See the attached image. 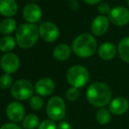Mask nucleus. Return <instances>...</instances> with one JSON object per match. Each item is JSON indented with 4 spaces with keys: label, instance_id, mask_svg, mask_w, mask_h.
I'll return each mask as SVG.
<instances>
[{
    "label": "nucleus",
    "instance_id": "obj_1",
    "mask_svg": "<svg viewBox=\"0 0 129 129\" xmlns=\"http://www.w3.org/2000/svg\"><path fill=\"white\" fill-rule=\"evenodd\" d=\"M86 98L90 105L101 108L112 101V90L106 83L94 82L87 89Z\"/></svg>",
    "mask_w": 129,
    "mask_h": 129
},
{
    "label": "nucleus",
    "instance_id": "obj_2",
    "mask_svg": "<svg viewBox=\"0 0 129 129\" xmlns=\"http://www.w3.org/2000/svg\"><path fill=\"white\" fill-rule=\"evenodd\" d=\"M97 49V41L95 38L89 34L78 35L72 43V50L81 58H88L93 55Z\"/></svg>",
    "mask_w": 129,
    "mask_h": 129
},
{
    "label": "nucleus",
    "instance_id": "obj_3",
    "mask_svg": "<svg viewBox=\"0 0 129 129\" xmlns=\"http://www.w3.org/2000/svg\"><path fill=\"white\" fill-rule=\"evenodd\" d=\"M40 33L33 24H23L16 33V41L22 48H30L37 42Z\"/></svg>",
    "mask_w": 129,
    "mask_h": 129
},
{
    "label": "nucleus",
    "instance_id": "obj_4",
    "mask_svg": "<svg viewBox=\"0 0 129 129\" xmlns=\"http://www.w3.org/2000/svg\"><path fill=\"white\" fill-rule=\"evenodd\" d=\"M69 83L75 88H83L88 83L90 74L86 68L82 65H74L70 67L66 75Z\"/></svg>",
    "mask_w": 129,
    "mask_h": 129
},
{
    "label": "nucleus",
    "instance_id": "obj_5",
    "mask_svg": "<svg viewBox=\"0 0 129 129\" xmlns=\"http://www.w3.org/2000/svg\"><path fill=\"white\" fill-rule=\"evenodd\" d=\"M47 114L53 121L61 120L66 113V105L61 97L54 96L47 104Z\"/></svg>",
    "mask_w": 129,
    "mask_h": 129
},
{
    "label": "nucleus",
    "instance_id": "obj_6",
    "mask_svg": "<svg viewBox=\"0 0 129 129\" xmlns=\"http://www.w3.org/2000/svg\"><path fill=\"white\" fill-rule=\"evenodd\" d=\"M12 96L17 100L30 99L34 93V86L28 80L20 79L13 83L11 90Z\"/></svg>",
    "mask_w": 129,
    "mask_h": 129
},
{
    "label": "nucleus",
    "instance_id": "obj_7",
    "mask_svg": "<svg viewBox=\"0 0 129 129\" xmlns=\"http://www.w3.org/2000/svg\"><path fill=\"white\" fill-rule=\"evenodd\" d=\"M108 19L113 25L117 26H126L129 22V11L124 6H117L111 10Z\"/></svg>",
    "mask_w": 129,
    "mask_h": 129
},
{
    "label": "nucleus",
    "instance_id": "obj_8",
    "mask_svg": "<svg viewBox=\"0 0 129 129\" xmlns=\"http://www.w3.org/2000/svg\"><path fill=\"white\" fill-rule=\"evenodd\" d=\"M0 65L6 74H12L16 72L19 68L20 61L17 54L13 53L5 54L0 61Z\"/></svg>",
    "mask_w": 129,
    "mask_h": 129
},
{
    "label": "nucleus",
    "instance_id": "obj_9",
    "mask_svg": "<svg viewBox=\"0 0 129 129\" xmlns=\"http://www.w3.org/2000/svg\"><path fill=\"white\" fill-rule=\"evenodd\" d=\"M41 37L47 42H54L59 37V29L52 22H44L39 29Z\"/></svg>",
    "mask_w": 129,
    "mask_h": 129
},
{
    "label": "nucleus",
    "instance_id": "obj_10",
    "mask_svg": "<svg viewBox=\"0 0 129 129\" xmlns=\"http://www.w3.org/2000/svg\"><path fill=\"white\" fill-rule=\"evenodd\" d=\"M6 115L10 120L12 122H19L23 121L25 118V108L18 101H13L10 103L6 108Z\"/></svg>",
    "mask_w": 129,
    "mask_h": 129
},
{
    "label": "nucleus",
    "instance_id": "obj_11",
    "mask_svg": "<svg viewBox=\"0 0 129 129\" xmlns=\"http://www.w3.org/2000/svg\"><path fill=\"white\" fill-rule=\"evenodd\" d=\"M54 88H55L54 82L51 78L48 77H44L40 79L35 83V86H34L35 91L40 96H42V97H47V96L51 95L53 91L54 90Z\"/></svg>",
    "mask_w": 129,
    "mask_h": 129
},
{
    "label": "nucleus",
    "instance_id": "obj_12",
    "mask_svg": "<svg viewBox=\"0 0 129 129\" xmlns=\"http://www.w3.org/2000/svg\"><path fill=\"white\" fill-rule=\"evenodd\" d=\"M129 108V103L127 99L123 97H118L112 99L109 104V110L111 113L116 116L122 115L127 112Z\"/></svg>",
    "mask_w": 129,
    "mask_h": 129
},
{
    "label": "nucleus",
    "instance_id": "obj_13",
    "mask_svg": "<svg viewBox=\"0 0 129 129\" xmlns=\"http://www.w3.org/2000/svg\"><path fill=\"white\" fill-rule=\"evenodd\" d=\"M42 12L41 9L36 4H28L23 10V17L29 23H35L41 19Z\"/></svg>",
    "mask_w": 129,
    "mask_h": 129
},
{
    "label": "nucleus",
    "instance_id": "obj_14",
    "mask_svg": "<svg viewBox=\"0 0 129 129\" xmlns=\"http://www.w3.org/2000/svg\"><path fill=\"white\" fill-rule=\"evenodd\" d=\"M109 27V19L105 16L99 15L94 19L91 24V32L95 35L100 36L105 34Z\"/></svg>",
    "mask_w": 129,
    "mask_h": 129
},
{
    "label": "nucleus",
    "instance_id": "obj_15",
    "mask_svg": "<svg viewBox=\"0 0 129 129\" xmlns=\"http://www.w3.org/2000/svg\"><path fill=\"white\" fill-rule=\"evenodd\" d=\"M99 55L102 60L109 61L114 58L117 53L116 47L112 42H105L99 48Z\"/></svg>",
    "mask_w": 129,
    "mask_h": 129
},
{
    "label": "nucleus",
    "instance_id": "obj_16",
    "mask_svg": "<svg viewBox=\"0 0 129 129\" xmlns=\"http://www.w3.org/2000/svg\"><path fill=\"white\" fill-rule=\"evenodd\" d=\"M18 5L14 0H0V13L5 17H11L17 13Z\"/></svg>",
    "mask_w": 129,
    "mask_h": 129
},
{
    "label": "nucleus",
    "instance_id": "obj_17",
    "mask_svg": "<svg viewBox=\"0 0 129 129\" xmlns=\"http://www.w3.org/2000/svg\"><path fill=\"white\" fill-rule=\"evenodd\" d=\"M71 49L66 44H60L54 48V52H53V55L57 61H62L67 60L70 55Z\"/></svg>",
    "mask_w": 129,
    "mask_h": 129
},
{
    "label": "nucleus",
    "instance_id": "obj_18",
    "mask_svg": "<svg viewBox=\"0 0 129 129\" xmlns=\"http://www.w3.org/2000/svg\"><path fill=\"white\" fill-rule=\"evenodd\" d=\"M118 52L121 60H123L125 62L129 63V36L123 38L119 41L118 46Z\"/></svg>",
    "mask_w": 129,
    "mask_h": 129
},
{
    "label": "nucleus",
    "instance_id": "obj_19",
    "mask_svg": "<svg viewBox=\"0 0 129 129\" xmlns=\"http://www.w3.org/2000/svg\"><path fill=\"white\" fill-rule=\"evenodd\" d=\"M16 41L12 36H5L0 40V51L4 53H10L14 49Z\"/></svg>",
    "mask_w": 129,
    "mask_h": 129
},
{
    "label": "nucleus",
    "instance_id": "obj_20",
    "mask_svg": "<svg viewBox=\"0 0 129 129\" xmlns=\"http://www.w3.org/2000/svg\"><path fill=\"white\" fill-rule=\"evenodd\" d=\"M96 119H97L98 123L100 125L108 124L112 119V113H111L110 110L105 107L99 108L96 114Z\"/></svg>",
    "mask_w": 129,
    "mask_h": 129
},
{
    "label": "nucleus",
    "instance_id": "obj_21",
    "mask_svg": "<svg viewBox=\"0 0 129 129\" xmlns=\"http://www.w3.org/2000/svg\"><path fill=\"white\" fill-rule=\"evenodd\" d=\"M39 118L35 114L30 113L24 118L22 126L25 129H34L39 126Z\"/></svg>",
    "mask_w": 129,
    "mask_h": 129
},
{
    "label": "nucleus",
    "instance_id": "obj_22",
    "mask_svg": "<svg viewBox=\"0 0 129 129\" xmlns=\"http://www.w3.org/2000/svg\"><path fill=\"white\" fill-rule=\"evenodd\" d=\"M16 29V21L12 19H5L0 24V32L4 34H12Z\"/></svg>",
    "mask_w": 129,
    "mask_h": 129
},
{
    "label": "nucleus",
    "instance_id": "obj_23",
    "mask_svg": "<svg viewBox=\"0 0 129 129\" xmlns=\"http://www.w3.org/2000/svg\"><path fill=\"white\" fill-rule=\"evenodd\" d=\"M29 105L34 111H39L43 107V100L40 96H33L29 99Z\"/></svg>",
    "mask_w": 129,
    "mask_h": 129
},
{
    "label": "nucleus",
    "instance_id": "obj_24",
    "mask_svg": "<svg viewBox=\"0 0 129 129\" xmlns=\"http://www.w3.org/2000/svg\"><path fill=\"white\" fill-rule=\"evenodd\" d=\"M79 90H78L77 88H75V87H71L66 92V98L68 100L71 101V102H75L77 101L78 99H79Z\"/></svg>",
    "mask_w": 129,
    "mask_h": 129
},
{
    "label": "nucleus",
    "instance_id": "obj_25",
    "mask_svg": "<svg viewBox=\"0 0 129 129\" xmlns=\"http://www.w3.org/2000/svg\"><path fill=\"white\" fill-rule=\"evenodd\" d=\"M12 78L10 74H4L0 77V87L2 89H8L12 86Z\"/></svg>",
    "mask_w": 129,
    "mask_h": 129
},
{
    "label": "nucleus",
    "instance_id": "obj_26",
    "mask_svg": "<svg viewBox=\"0 0 129 129\" xmlns=\"http://www.w3.org/2000/svg\"><path fill=\"white\" fill-rule=\"evenodd\" d=\"M38 129H57V126L55 125L54 121L51 119H46L39 125Z\"/></svg>",
    "mask_w": 129,
    "mask_h": 129
},
{
    "label": "nucleus",
    "instance_id": "obj_27",
    "mask_svg": "<svg viewBox=\"0 0 129 129\" xmlns=\"http://www.w3.org/2000/svg\"><path fill=\"white\" fill-rule=\"evenodd\" d=\"M112 9L110 8V5L107 3H100L98 5V11L100 12L101 14H109Z\"/></svg>",
    "mask_w": 129,
    "mask_h": 129
},
{
    "label": "nucleus",
    "instance_id": "obj_28",
    "mask_svg": "<svg viewBox=\"0 0 129 129\" xmlns=\"http://www.w3.org/2000/svg\"><path fill=\"white\" fill-rule=\"evenodd\" d=\"M0 129H22L19 126L14 123H6V124L3 125L0 127Z\"/></svg>",
    "mask_w": 129,
    "mask_h": 129
},
{
    "label": "nucleus",
    "instance_id": "obj_29",
    "mask_svg": "<svg viewBox=\"0 0 129 129\" xmlns=\"http://www.w3.org/2000/svg\"><path fill=\"white\" fill-rule=\"evenodd\" d=\"M57 129H72V127L70 123H68L67 121H61L58 124Z\"/></svg>",
    "mask_w": 129,
    "mask_h": 129
},
{
    "label": "nucleus",
    "instance_id": "obj_30",
    "mask_svg": "<svg viewBox=\"0 0 129 129\" xmlns=\"http://www.w3.org/2000/svg\"><path fill=\"white\" fill-rule=\"evenodd\" d=\"M84 2H86L89 5H97L100 2V0H83Z\"/></svg>",
    "mask_w": 129,
    "mask_h": 129
},
{
    "label": "nucleus",
    "instance_id": "obj_31",
    "mask_svg": "<svg viewBox=\"0 0 129 129\" xmlns=\"http://www.w3.org/2000/svg\"><path fill=\"white\" fill-rule=\"evenodd\" d=\"M126 3H127V5H128V7H129V0H127V1H126Z\"/></svg>",
    "mask_w": 129,
    "mask_h": 129
},
{
    "label": "nucleus",
    "instance_id": "obj_32",
    "mask_svg": "<svg viewBox=\"0 0 129 129\" xmlns=\"http://www.w3.org/2000/svg\"><path fill=\"white\" fill-rule=\"evenodd\" d=\"M33 1H38V0H33Z\"/></svg>",
    "mask_w": 129,
    "mask_h": 129
}]
</instances>
